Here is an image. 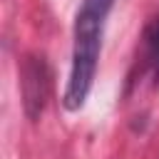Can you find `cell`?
<instances>
[{"label":"cell","instance_id":"7a4b0ae2","mask_svg":"<svg viewBox=\"0 0 159 159\" xmlns=\"http://www.w3.org/2000/svg\"><path fill=\"white\" fill-rule=\"evenodd\" d=\"M20 89H22V107L27 119L37 122L50 94V72L42 55H27L20 67Z\"/></svg>","mask_w":159,"mask_h":159},{"label":"cell","instance_id":"3957f363","mask_svg":"<svg viewBox=\"0 0 159 159\" xmlns=\"http://www.w3.org/2000/svg\"><path fill=\"white\" fill-rule=\"evenodd\" d=\"M147 62L154 72L157 84H159V15L154 17V22L147 30Z\"/></svg>","mask_w":159,"mask_h":159},{"label":"cell","instance_id":"6da1fadb","mask_svg":"<svg viewBox=\"0 0 159 159\" xmlns=\"http://www.w3.org/2000/svg\"><path fill=\"white\" fill-rule=\"evenodd\" d=\"M114 0H82L75 15L72 70H70L65 97H62V104L70 112L82 109L89 97L94 72H97V60L102 52V35H104V25Z\"/></svg>","mask_w":159,"mask_h":159}]
</instances>
